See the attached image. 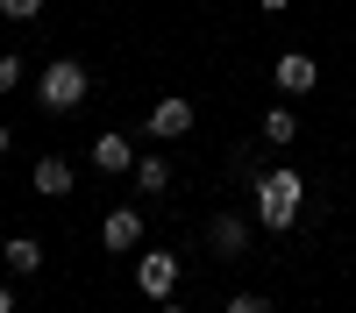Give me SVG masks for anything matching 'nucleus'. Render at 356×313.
<instances>
[{"mask_svg": "<svg viewBox=\"0 0 356 313\" xmlns=\"http://www.w3.org/2000/svg\"><path fill=\"white\" fill-rule=\"evenodd\" d=\"M136 285L150 299H171V285H178V256L171 249H143V264H136Z\"/></svg>", "mask_w": 356, "mask_h": 313, "instance_id": "4", "label": "nucleus"}, {"mask_svg": "<svg viewBox=\"0 0 356 313\" xmlns=\"http://www.w3.org/2000/svg\"><path fill=\"white\" fill-rule=\"evenodd\" d=\"M136 185H143V192H164V185H171V164H164V157H143V164H136Z\"/></svg>", "mask_w": 356, "mask_h": 313, "instance_id": "12", "label": "nucleus"}, {"mask_svg": "<svg viewBox=\"0 0 356 313\" xmlns=\"http://www.w3.org/2000/svg\"><path fill=\"white\" fill-rule=\"evenodd\" d=\"M86 93H93V71H86L79 57H57V65H43V71H36V100H43L50 114H79V107H86Z\"/></svg>", "mask_w": 356, "mask_h": 313, "instance_id": "2", "label": "nucleus"}, {"mask_svg": "<svg viewBox=\"0 0 356 313\" xmlns=\"http://www.w3.org/2000/svg\"><path fill=\"white\" fill-rule=\"evenodd\" d=\"M150 135H164V142H178V135H193V100H157L150 107Z\"/></svg>", "mask_w": 356, "mask_h": 313, "instance_id": "5", "label": "nucleus"}, {"mask_svg": "<svg viewBox=\"0 0 356 313\" xmlns=\"http://www.w3.org/2000/svg\"><path fill=\"white\" fill-rule=\"evenodd\" d=\"M0 313H15V292H8V285H0Z\"/></svg>", "mask_w": 356, "mask_h": 313, "instance_id": "17", "label": "nucleus"}, {"mask_svg": "<svg viewBox=\"0 0 356 313\" xmlns=\"http://www.w3.org/2000/svg\"><path fill=\"white\" fill-rule=\"evenodd\" d=\"M29 185H36L43 199H65V192H72V164H65V157H36V171H29Z\"/></svg>", "mask_w": 356, "mask_h": 313, "instance_id": "9", "label": "nucleus"}, {"mask_svg": "<svg viewBox=\"0 0 356 313\" xmlns=\"http://www.w3.org/2000/svg\"><path fill=\"white\" fill-rule=\"evenodd\" d=\"M93 171H107V178L136 171V150H129V135H93Z\"/></svg>", "mask_w": 356, "mask_h": 313, "instance_id": "8", "label": "nucleus"}, {"mask_svg": "<svg viewBox=\"0 0 356 313\" xmlns=\"http://www.w3.org/2000/svg\"><path fill=\"white\" fill-rule=\"evenodd\" d=\"M264 142H278V150H292V142H300V121H292V107H271V114H264Z\"/></svg>", "mask_w": 356, "mask_h": 313, "instance_id": "11", "label": "nucleus"}, {"mask_svg": "<svg viewBox=\"0 0 356 313\" xmlns=\"http://www.w3.org/2000/svg\"><path fill=\"white\" fill-rule=\"evenodd\" d=\"M8 142H15V135H8V121H0V157H8Z\"/></svg>", "mask_w": 356, "mask_h": 313, "instance_id": "18", "label": "nucleus"}, {"mask_svg": "<svg viewBox=\"0 0 356 313\" xmlns=\"http://www.w3.org/2000/svg\"><path fill=\"white\" fill-rule=\"evenodd\" d=\"M22 71H29L22 57H0V93H15V85H22Z\"/></svg>", "mask_w": 356, "mask_h": 313, "instance_id": "14", "label": "nucleus"}, {"mask_svg": "<svg viewBox=\"0 0 356 313\" xmlns=\"http://www.w3.org/2000/svg\"><path fill=\"white\" fill-rule=\"evenodd\" d=\"M0 15H8V22H36L43 0H0Z\"/></svg>", "mask_w": 356, "mask_h": 313, "instance_id": "13", "label": "nucleus"}, {"mask_svg": "<svg viewBox=\"0 0 356 313\" xmlns=\"http://www.w3.org/2000/svg\"><path fill=\"white\" fill-rule=\"evenodd\" d=\"M300 207H307V178L300 171H264L257 178V228L285 235V228L300 221Z\"/></svg>", "mask_w": 356, "mask_h": 313, "instance_id": "1", "label": "nucleus"}, {"mask_svg": "<svg viewBox=\"0 0 356 313\" xmlns=\"http://www.w3.org/2000/svg\"><path fill=\"white\" fill-rule=\"evenodd\" d=\"M207 249H214L221 264H235V256L250 249V221L243 214H214V221H207Z\"/></svg>", "mask_w": 356, "mask_h": 313, "instance_id": "3", "label": "nucleus"}, {"mask_svg": "<svg viewBox=\"0 0 356 313\" xmlns=\"http://www.w3.org/2000/svg\"><path fill=\"white\" fill-rule=\"evenodd\" d=\"M257 8H271V15H285V8H292V0H257Z\"/></svg>", "mask_w": 356, "mask_h": 313, "instance_id": "16", "label": "nucleus"}, {"mask_svg": "<svg viewBox=\"0 0 356 313\" xmlns=\"http://www.w3.org/2000/svg\"><path fill=\"white\" fill-rule=\"evenodd\" d=\"M136 242H143V214L136 207H114L100 221V249H136Z\"/></svg>", "mask_w": 356, "mask_h": 313, "instance_id": "7", "label": "nucleus"}, {"mask_svg": "<svg viewBox=\"0 0 356 313\" xmlns=\"http://www.w3.org/2000/svg\"><path fill=\"white\" fill-rule=\"evenodd\" d=\"M271 78H278V93H292V100H300V93H314V78H321V71H314V57H307V50H285Z\"/></svg>", "mask_w": 356, "mask_h": 313, "instance_id": "6", "label": "nucleus"}, {"mask_svg": "<svg viewBox=\"0 0 356 313\" xmlns=\"http://www.w3.org/2000/svg\"><path fill=\"white\" fill-rule=\"evenodd\" d=\"M157 313H186V306H178V299H164V306H157Z\"/></svg>", "mask_w": 356, "mask_h": 313, "instance_id": "19", "label": "nucleus"}, {"mask_svg": "<svg viewBox=\"0 0 356 313\" xmlns=\"http://www.w3.org/2000/svg\"><path fill=\"white\" fill-rule=\"evenodd\" d=\"M228 313H271V299H257V292H235V299H228Z\"/></svg>", "mask_w": 356, "mask_h": 313, "instance_id": "15", "label": "nucleus"}, {"mask_svg": "<svg viewBox=\"0 0 356 313\" xmlns=\"http://www.w3.org/2000/svg\"><path fill=\"white\" fill-rule=\"evenodd\" d=\"M0 256H8L15 278H36V271H43V242H36V235H8V249H0Z\"/></svg>", "mask_w": 356, "mask_h": 313, "instance_id": "10", "label": "nucleus"}]
</instances>
